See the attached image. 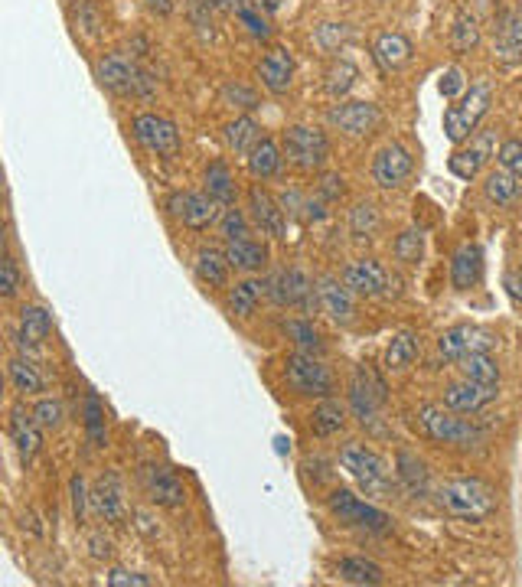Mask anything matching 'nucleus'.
<instances>
[{
  "label": "nucleus",
  "instance_id": "nucleus-52",
  "mask_svg": "<svg viewBox=\"0 0 522 587\" xmlns=\"http://www.w3.org/2000/svg\"><path fill=\"white\" fill-rule=\"evenodd\" d=\"M343 40H346L343 23H323V27L317 30V43L327 49V53H330V49H337V43H343Z\"/></svg>",
  "mask_w": 522,
  "mask_h": 587
},
{
  "label": "nucleus",
  "instance_id": "nucleus-5",
  "mask_svg": "<svg viewBox=\"0 0 522 587\" xmlns=\"http://www.w3.org/2000/svg\"><path fill=\"white\" fill-rule=\"evenodd\" d=\"M340 464L359 486H363L366 493H385L389 490V467H385V460L376 451H369L366 444H356V441L343 444Z\"/></svg>",
  "mask_w": 522,
  "mask_h": 587
},
{
  "label": "nucleus",
  "instance_id": "nucleus-1",
  "mask_svg": "<svg viewBox=\"0 0 522 587\" xmlns=\"http://www.w3.org/2000/svg\"><path fill=\"white\" fill-rule=\"evenodd\" d=\"M438 499L451 516L467 519V522H483L496 512L493 486L487 480H477V477H461V480L444 483Z\"/></svg>",
  "mask_w": 522,
  "mask_h": 587
},
{
  "label": "nucleus",
  "instance_id": "nucleus-11",
  "mask_svg": "<svg viewBox=\"0 0 522 587\" xmlns=\"http://www.w3.org/2000/svg\"><path fill=\"white\" fill-rule=\"evenodd\" d=\"M493 333L483 330V327H474V323H461V327H451L441 333L438 340V349L444 359H454L461 362L464 356L470 353H487V349H493Z\"/></svg>",
  "mask_w": 522,
  "mask_h": 587
},
{
  "label": "nucleus",
  "instance_id": "nucleus-61",
  "mask_svg": "<svg viewBox=\"0 0 522 587\" xmlns=\"http://www.w3.org/2000/svg\"><path fill=\"white\" fill-rule=\"evenodd\" d=\"M222 7L232 10V14H239V10H245V7H248V0H222Z\"/></svg>",
  "mask_w": 522,
  "mask_h": 587
},
{
  "label": "nucleus",
  "instance_id": "nucleus-19",
  "mask_svg": "<svg viewBox=\"0 0 522 587\" xmlns=\"http://www.w3.org/2000/svg\"><path fill=\"white\" fill-rule=\"evenodd\" d=\"M493 147H496V137L487 131L477 144H470V147H461V151H454L451 160H447V170H451L457 180H474L477 173H480L483 167H487V160H490V154H493Z\"/></svg>",
  "mask_w": 522,
  "mask_h": 587
},
{
  "label": "nucleus",
  "instance_id": "nucleus-20",
  "mask_svg": "<svg viewBox=\"0 0 522 587\" xmlns=\"http://www.w3.org/2000/svg\"><path fill=\"white\" fill-rule=\"evenodd\" d=\"M268 294L275 297L278 304H288V307H310L314 287H310V281H307V274H304V271L288 268V271H281L278 278L268 284Z\"/></svg>",
  "mask_w": 522,
  "mask_h": 587
},
{
  "label": "nucleus",
  "instance_id": "nucleus-38",
  "mask_svg": "<svg viewBox=\"0 0 522 587\" xmlns=\"http://www.w3.org/2000/svg\"><path fill=\"white\" fill-rule=\"evenodd\" d=\"M477 43H480V23L470 10H461L451 27V46L457 53H470V49H477Z\"/></svg>",
  "mask_w": 522,
  "mask_h": 587
},
{
  "label": "nucleus",
  "instance_id": "nucleus-9",
  "mask_svg": "<svg viewBox=\"0 0 522 587\" xmlns=\"http://www.w3.org/2000/svg\"><path fill=\"white\" fill-rule=\"evenodd\" d=\"M284 376H288V385L297 395H317V398H330L333 392V376L330 369L323 366L314 356H291L288 366H284Z\"/></svg>",
  "mask_w": 522,
  "mask_h": 587
},
{
  "label": "nucleus",
  "instance_id": "nucleus-32",
  "mask_svg": "<svg viewBox=\"0 0 522 587\" xmlns=\"http://www.w3.org/2000/svg\"><path fill=\"white\" fill-rule=\"evenodd\" d=\"M415 359H418V336L408 330L392 336L389 349H385V366H389L392 372H405Z\"/></svg>",
  "mask_w": 522,
  "mask_h": 587
},
{
  "label": "nucleus",
  "instance_id": "nucleus-55",
  "mask_svg": "<svg viewBox=\"0 0 522 587\" xmlns=\"http://www.w3.org/2000/svg\"><path fill=\"white\" fill-rule=\"evenodd\" d=\"M72 509H76V519H85V480L72 477Z\"/></svg>",
  "mask_w": 522,
  "mask_h": 587
},
{
  "label": "nucleus",
  "instance_id": "nucleus-17",
  "mask_svg": "<svg viewBox=\"0 0 522 587\" xmlns=\"http://www.w3.org/2000/svg\"><path fill=\"white\" fill-rule=\"evenodd\" d=\"M261 82H265V89L271 95H284L291 89V79H294V56L288 46H271L265 59H261Z\"/></svg>",
  "mask_w": 522,
  "mask_h": 587
},
{
  "label": "nucleus",
  "instance_id": "nucleus-46",
  "mask_svg": "<svg viewBox=\"0 0 522 587\" xmlns=\"http://www.w3.org/2000/svg\"><path fill=\"white\" fill-rule=\"evenodd\" d=\"M421 255H425V235L418 229H408L395 239V258L405 261V265H418Z\"/></svg>",
  "mask_w": 522,
  "mask_h": 587
},
{
  "label": "nucleus",
  "instance_id": "nucleus-57",
  "mask_svg": "<svg viewBox=\"0 0 522 587\" xmlns=\"http://www.w3.org/2000/svg\"><path fill=\"white\" fill-rule=\"evenodd\" d=\"M506 291L516 304H522V271H509L506 274Z\"/></svg>",
  "mask_w": 522,
  "mask_h": 587
},
{
  "label": "nucleus",
  "instance_id": "nucleus-50",
  "mask_svg": "<svg viewBox=\"0 0 522 587\" xmlns=\"http://www.w3.org/2000/svg\"><path fill=\"white\" fill-rule=\"evenodd\" d=\"M222 235H226L229 242H235V239H245V216L239 209H229L226 216H222Z\"/></svg>",
  "mask_w": 522,
  "mask_h": 587
},
{
  "label": "nucleus",
  "instance_id": "nucleus-48",
  "mask_svg": "<svg viewBox=\"0 0 522 587\" xmlns=\"http://www.w3.org/2000/svg\"><path fill=\"white\" fill-rule=\"evenodd\" d=\"M239 20L245 23V30L255 36V40H268L271 36V27H268V20L261 17V10L248 4L245 10H239Z\"/></svg>",
  "mask_w": 522,
  "mask_h": 587
},
{
  "label": "nucleus",
  "instance_id": "nucleus-36",
  "mask_svg": "<svg viewBox=\"0 0 522 587\" xmlns=\"http://www.w3.org/2000/svg\"><path fill=\"white\" fill-rule=\"evenodd\" d=\"M483 190H487V196L493 199L496 206H509V203H516L519 199L522 186L509 170H493L487 177V183H483Z\"/></svg>",
  "mask_w": 522,
  "mask_h": 587
},
{
  "label": "nucleus",
  "instance_id": "nucleus-35",
  "mask_svg": "<svg viewBox=\"0 0 522 587\" xmlns=\"http://www.w3.org/2000/svg\"><path fill=\"white\" fill-rule=\"evenodd\" d=\"M461 372L464 379H474V382H487V385H500V366H496V359L487 353H470L461 359Z\"/></svg>",
  "mask_w": 522,
  "mask_h": 587
},
{
  "label": "nucleus",
  "instance_id": "nucleus-49",
  "mask_svg": "<svg viewBox=\"0 0 522 587\" xmlns=\"http://www.w3.org/2000/svg\"><path fill=\"white\" fill-rule=\"evenodd\" d=\"M467 92V79H464V72L461 69H447L444 76H441V95L447 98V102H457Z\"/></svg>",
  "mask_w": 522,
  "mask_h": 587
},
{
  "label": "nucleus",
  "instance_id": "nucleus-22",
  "mask_svg": "<svg viewBox=\"0 0 522 587\" xmlns=\"http://www.w3.org/2000/svg\"><path fill=\"white\" fill-rule=\"evenodd\" d=\"M496 59L506 62V66L522 62V7L503 14L500 30H496Z\"/></svg>",
  "mask_w": 522,
  "mask_h": 587
},
{
  "label": "nucleus",
  "instance_id": "nucleus-40",
  "mask_svg": "<svg viewBox=\"0 0 522 587\" xmlns=\"http://www.w3.org/2000/svg\"><path fill=\"white\" fill-rule=\"evenodd\" d=\"M356 76H359V72H356L353 62H346V59L330 62L327 76H323V89H327V95H333V98H343L346 92L353 89Z\"/></svg>",
  "mask_w": 522,
  "mask_h": 587
},
{
  "label": "nucleus",
  "instance_id": "nucleus-58",
  "mask_svg": "<svg viewBox=\"0 0 522 587\" xmlns=\"http://www.w3.org/2000/svg\"><path fill=\"white\" fill-rule=\"evenodd\" d=\"M320 193L327 196V199H337V196H343V180H340V177H323V183H320Z\"/></svg>",
  "mask_w": 522,
  "mask_h": 587
},
{
  "label": "nucleus",
  "instance_id": "nucleus-60",
  "mask_svg": "<svg viewBox=\"0 0 522 587\" xmlns=\"http://www.w3.org/2000/svg\"><path fill=\"white\" fill-rule=\"evenodd\" d=\"M147 4H151L157 14H170L173 10V0H147Z\"/></svg>",
  "mask_w": 522,
  "mask_h": 587
},
{
  "label": "nucleus",
  "instance_id": "nucleus-59",
  "mask_svg": "<svg viewBox=\"0 0 522 587\" xmlns=\"http://www.w3.org/2000/svg\"><path fill=\"white\" fill-rule=\"evenodd\" d=\"M252 4H255L258 10H268V14H275V10L281 7V0H252Z\"/></svg>",
  "mask_w": 522,
  "mask_h": 587
},
{
  "label": "nucleus",
  "instance_id": "nucleus-18",
  "mask_svg": "<svg viewBox=\"0 0 522 587\" xmlns=\"http://www.w3.org/2000/svg\"><path fill=\"white\" fill-rule=\"evenodd\" d=\"M92 503L95 512L105 522H121L124 512H128V503H124V483L115 470H108L105 477H98L95 490H92Z\"/></svg>",
  "mask_w": 522,
  "mask_h": 587
},
{
  "label": "nucleus",
  "instance_id": "nucleus-21",
  "mask_svg": "<svg viewBox=\"0 0 522 587\" xmlns=\"http://www.w3.org/2000/svg\"><path fill=\"white\" fill-rule=\"evenodd\" d=\"M248 199H252V219L258 222V229L275 235V239H288V219H284V209L275 199L261 190V186H252Z\"/></svg>",
  "mask_w": 522,
  "mask_h": 587
},
{
  "label": "nucleus",
  "instance_id": "nucleus-13",
  "mask_svg": "<svg viewBox=\"0 0 522 587\" xmlns=\"http://www.w3.org/2000/svg\"><path fill=\"white\" fill-rule=\"evenodd\" d=\"M343 284L350 287L353 294L382 297V294H389L395 287V278L379 265L376 258H359V261H353V265L343 271Z\"/></svg>",
  "mask_w": 522,
  "mask_h": 587
},
{
  "label": "nucleus",
  "instance_id": "nucleus-2",
  "mask_svg": "<svg viewBox=\"0 0 522 587\" xmlns=\"http://www.w3.org/2000/svg\"><path fill=\"white\" fill-rule=\"evenodd\" d=\"M493 105V89L490 82H474L470 89L457 98V102L444 111V134L451 144H461L467 141L470 134H474V128L483 121V115L490 111Z\"/></svg>",
  "mask_w": 522,
  "mask_h": 587
},
{
  "label": "nucleus",
  "instance_id": "nucleus-16",
  "mask_svg": "<svg viewBox=\"0 0 522 587\" xmlns=\"http://www.w3.org/2000/svg\"><path fill=\"white\" fill-rule=\"evenodd\" d=\"M350 402H353V411L363 421L376 415V408L385 402V385H382V379L376 376V372L366 369V366L356 369L353 385H350Z\"/></svg>",
  "mask_w": 522,
  "mask_h": 587
},
{
  "label": "nucleus",
  "instance_id": "nucleus-24",
  "mask_svg": "<svg viewBox=\"0 0 522 587\" xmlns=\"http://www.w3.org/2000/svg\"><path fill=\"white\" fill-rule=\"evenodd\" d=\"M144 483H147V496H151V503L167 506V509L183 506L186 490H183V483H180L177 477H173L170 470H164V467H151V470L144 473Z\"/></svg>",
  "mask_w": 522,
  "mask_h": 587
},
{
  "label": "nucleus",
  "instance_id": "nucleus-27",
  "mask_svg": "<svg viewBox=\"0 0 522 587\" xmlns=\"http://www.w3.org/2000/svg\"><path fill=\"white\" fill-rule=\"evenodd\" d=\"M10 441L17 444V451L23 460H33V454L40 451V421L33 415H23L20 408H14V415H10Z\"/></svg>",
  "mask_w": 522,
  "mask_h": 587
},
{
  "label": "nucleus",
  "instance_id": "nucleus-44",
  "mask_svg": "<svg viewBox=\"0 0 522 587\" xmlns=\"http://www.w3.org/2000/svg\"><path fill=\"white\" fill-rule=\"evenodd\" d=\"M350 232L356 239H372L379 232V212L372 203H356L350 209Z\"/></svg>",
  "mask_w": 522,
  "mask_h": 587
},
{
  "label": "nucleus",
  "instance_id": "nucleus-45",
  "mask_svg": "<svg viewBox=\"0 0 522 587\" xmlns=\"http://www.w3.org/2000/svg\"><path fill=\"white\" fill-rule=\"evenodd\" d=\"M284 333H288L291 340L304 349V353H323V340H320V333L314 330V323L310 320H288L284 323Z\"/></svg>",
  "mask_w": 522,
  "mask_h": 587
},
{
  "label": "nucleus",
  "instance_id": "nucleus-37",
  "mask_svg": "<svg viewBox=\"0 0 522 587\" xmlns=\"http://www.w3.org/2000/svg\"><path fill=\"white\" fill-rule=\"evenodd\" d=\"M337 571H340V578L350 584H382V578H385L382 568L369 558H343Z\"/></svg>",
  "mask_w": 522,
  "mask_h": 587
},
{
  "label": "nucleus",
  "instance_id": "nucleus-43",
  "mask_svg": "<svg viewBox=\"0 0 522 587\" xmlns=\"http://www.w3.org/2000/svg\"><path fill=\"white\" fill-rule=\"evenodd\" d=\"M10 382H14V389L23 392V395H36V392H43V376L36 372L27 359H10Z\"/></svg>",
  "mask_w": 522,
  "mask_h": 587
},
{
  "label": "nucleus",
  "instance_id": "nucleus-54",
  "mask_svg": "<svg viewBox=\"0 0 522 587\" xmlns=\"http://www.w3.org/2000/svg\"><path fill=\"white\" fill-rule=\"evenodd\" d=\"M33 418L40 421V428H56L62 421V405L59 402H40L33 411Z\"/></svg>",
  "mask_w": 522,
  "mask_h": 587
},
{
  "label": "nucleus",
  "instance_id": "nucleus-25",
  "mask_svg": "<svg viewBox=\"0 0 522 587\" xmlns=\"http://www.w3.org/2000/svg\"><path fill=\"white\" fill-rule=\"evenodd\" d=\"M372 56L385 72H399L412 62V43L402 33H379L372 43Z\"/></svg>",
  "mask_w": 522,
  "mask_h": 587
},
{
  "label": "nucleus",
  "instance_id": "nucleus-7",
  "mask_svg": "<svg viewBox=\"0 0 522 587\" xmlns=\"http://www.w3.org/2000/svg\"><path fill=\"white\" fill-rule=\"evenodd\" d=\"M327 506H330V512L340 522H346V526H356V529H366V532H376V535L392 532V516H389V512H382L376 506L363 503V499L353 496L350 490L330 493Z\"/></svg>",
  "mask_w": 522,
  "mask_h": 587
},
{
  "label": "nucleus",
  "instance_id": "nucleus-41",
  "mask_svg": "<svg viewBox=\"0 0 522 587\" xmlns=\"http://www.w3.org/2000/svg\"><path fill=\"white\" fill-rule=\"evenodd\" d=\"M395 464H399V480L405 483L408 493H425V486H428V467L421 464L415 454L402 451Z\"/></svg>",
  "mask_w": 522,
  "mask_h": 587
},
{
  "label": "nucleus",
  "instance_id": "nucleus-33",
  "mask_svg": "<svg viewBox=\"0 0 522 587\" xmlns=\"http://www.w3.org/2000/svg\"><path fill=\"white\" fill-rule=\"evenodd\" d=\"M261 294H268V284L265 281H242L235 284L229 291V310L239 317H252L255 307L261 301Z\"/></svg>",
  "mask_w": 522,
  "mask_h": 587
},
{
  "label": "nucleus",
  "instance_id": "nucleus-42",
  "mask_svg": "<svg viewBox=\"0 0 522 587\" xmlns=\"http://www.w3.org/2000/svg\"><path fill=\"white\" fill-rule=\"evenodd\" d=\"M206 193H213L222 206H229L232 199H235V183H232V173H229V167L226 164H209V170H206Z\"/></svg>",
  "mask_w": 522,
  "mask_h": 587
},
{
  "label": "nucleus",
  "instance_id": "nucleus-34",
  "mask_svg": "<svg viewBox=\"0 0 522 587\" xmlns=\"http://www.w3.org/2000/svg\"><path fill=\"white\" fill-rule=\"evenodd\" d=\"M261 141V128L258 124L248 118V115H242V118H235L229 128H226V144L232 147L235 154H252L255 151V144Z\"/></svg>",
  "mask_w": 522,
  "mask_h": 587
},
{
  "label": "nucleus",
  "instance_id": "nucleus-26",
  "mask_svg": "<svg viewBox=\"0 0 522 587\" xmlns=\"http://www.w3.org/2000/svg\"><path fill=\"white\" fill-rule=\"evenodd\" d=\"M483 274V252L477 242H467L454 252V261H451V284L457 291H470Z\"/></svg>",
  "mask_w": 522,
  "mask_h": 587
},
{
  "label": "nucleus",
  "instance_id": "nucleus-53",
  "mask_svg": "<svg viewBox=\"0 0 522 587\" xmlns=\"http://www.w3.org/2000/svg\"><path fill=\"white\" fill-rule=\"evenodd\" d=\"M108 584L111 587H147V584H151V578H147V574H138V571L115 568L108 574Z\"/></svg>",
  "mask_w": 522,
  "mask_h": 587
},
{
  "label": "nucleus",
  "instance_id": "nucleus-31",
  "mask_svg": "<svg viewBox=\"0 0 522 587\" xmlns=\"http://www.w3.org/2000/svg\"><path fill=\"white\" fill-rule=\"evenodd\" d=\"M248 170H252V177H275V173L281 170V151L275 141H268V137H261V141L255 144V151L248 154Z\"/></svg>",
  "mask_w": 522,
  "mask_h": 587
},
{
  "label": "nucleus",
  "instance_id": "nucleus-47",
  "mask_svg": "<svg viewBox=\"0 0 522 587\" xmlns=\"http://www.w3.org/2000/svg\"><path fill=\"white\" fill-rule=\"evenodd\" d=\"M500 167L513 173L516 180H522V141H506L500 144Z\"/></svg>",
  "mask_w": 522,
  "mask_h": 587
},
{
  "label": "nucleus",
  "instance_id": "nucleus-39",
  "mask_svg": "<svg viewBox=\"0 0 522 587\" xmlns=\"http://www.w3.org/2000/svg\"><path fill=\"white\" fill-rule=\"evenodd\" d=\"M314 434H320V437H330V434H337L343 424H346V411H343V405L340 402H333V398H323V402L317 405V411H314Z\"/></svg>",
  "mask_w": 522,
  "mask_h": 587
},
{
  "label": "nucleus",
  "instance_id": "nucleus-14",
  "mask_svg": "<svg viewBox=\"0 0 522 587\" xmlns=\"http://www.w3.org/2000/svg\"><path fill=\"white\" fill-rule=\"evenodd\" d=\"M408 177H412V154L402 144H385L372 160V180L382 190H399Z\"/></svg>",
  "mask_w": 522,
  "mask_h": 587
},
{
  "label": "nucleus",
  "instance_id": "nucleus-3",
  "mask_svg": "<svg viewBox=\"0 0 522 587\" xmlns=\"http://www.w3.org/2000/svg\"><path fill=\"white\" fill-rule=\"evenodd\" d=\"M95 76H98V82H102L108 92L124 95V98H128V95L131 98L134 95H151L154 92V79L147 76L138 62L128 59V56H121V53H111V56H105L102 62H98Z\"/></svg>",
  "mask_w": 522,
  "mask_h": 587
},
{
  "label": "nucleus",
  "instance_id": "nucleus-28",
  "mask_svg": "<svg viewBox=\"0 0 522 587\" xmlns=\"http://www.w3.org/2000/svg\"><path fill=\"white\" fill-rule=\"evenodd\" d=\"M49 330H53V317H49L43 307H23L20 310V330H17L20 346H40L49 336Z\"/></svg>",
  "mask_w": 522,
  "mask_h": 587
},
{
  "label": "nucleus",
  "instance_id": "nucleus-51",
  "mask_svg": "<svg viewBox=\"0 0 522 587\" xmlns=\"http://www.w3.org/2000/svg\"><path fill=\"white\" fill-rule=\"evenodd\" d=\"M20 287V274H17V265L14 258H4V265H0V294L4 297H14Z\"/></svg>",
  "mask_w": 522,
  "mask_h": 587
},
{
  "label": "nucleus",
  "instance_id": "nucleus-29",
  "mask_svg": "<svg viewBox=\"0 0 522 587\" xmlns=\"http://www.w3.org/2000/svg\"><path fill=\"white\" fill-rule=\"evenodd\" d=\"M229 258L219 252V248H200L196 252V274H200V281L209 284V287H222L229 278Z\"/></svg>",
  "mask_w": 522,
  "mask_h": 587
},
{
  "label": "nucleus",
  "instance_id": "nucleus-6",
  "mask_svg": "<svg viewBox=\"0 0 522 587\" xmlns=\"http://www.w3.org/2000/svg\"><path fill=\"white\" fill-rule=\"evenodd\" d=\"M284 157L291 160L297 170H320L330 157L327 134L307 124H294L284 131Z\"/></svg>",
  "mask_w": 522,
  "mask_h": 587
},
{
  "label": "nucleus",
  "instance_id": "nucleus-12",
  "mask_svg": "<svg viewBox=\"0 0 522 587\" xmlns=\"http://www.w3.org/2000/svg\"><path fill=\"white\" fill-rule=\"evenodd\" d=\"M327 121L350 137H369L379 128L382 111L372 102H343V105H333L327 111Z\"/></svg>",
  "mask_w": 522,
  "mask_h": 587
},
{
  "label": "nucleus",
  "instance_id": "nucleus-10",
  "mask_svg": "<svg viewBox=\"0 0 522 587\" xmlns=\"http://www.w3.org/2000/svg\"><path fill=\"white\" fill-rule=\"evenodd\" d=\"M219 199L213 193H173L167 209L173 219H180L190 229H209L219 219Z\"/></svg>",
  "mask_w": 522,
  "mask_h": 587
},
{
  "label": "nucleus",
  "instance_id": "nucleus-23",
  "mask_svg": "<svg viewBox=\"0 0 522 587\" xmlns=\"http://www.w3.org/2000/svg\"><path fill=\"white\" fill-rule=\"evenodd\" d=\"M317 304L320 310L327 314L333 323H350L353 320V297H350V287L333 281V278H323L320 287H317Z\"/></svg>",
  "mask_w": 522,
  "mask_h": 587
},
{
  "label": "nucleus",
  "instance_id": "nucleus-8",
  "mask_svg": "<svg viewBox=\"0 0 522 587\" xmlns=\"http://www.w3.org/2000/svg\"><path fill=\"white\" fill-rule=\"evenodd\" d=\"M134 137H138L144 151H151L157 157H173L180 151L177 124L164 115H154V111H144V115L134 118Z\"/></svg>",
  "mask_w": 522,
  "mask_h": 587
},
{
  "label": "nucleus",
  "instance_id": "nucleus-56",
  "mask_svg": "<svg viewBox=\"0 0 522 587\" xmlns=\"http://www.w3.org/2000/svg\"><path fill=\"white\" fill-rule=\"evenodd\" d=\"M89 431L98 444H105V431H102V415H98V402L89 398Z\"/></svg>",
  "mask_w": 522,
  "mask_h": 587
},
{
  "label": "nucleus",
  "instance_id": "nucleus-4",
  "mask_svg": "<svg viewBox=\"0 0 522 587\" xmlns=\"http://www.w3.org/2000/svg\"><path fill=\"white\" fill-rule=\"evenodd\" d=\"M418 424H421V431L438 444H477L483 437L480 428H474V424L464 418H457V411L447 405H421Z\"/></svg>",
  "mask_w": 522,
  "mask_h": 587
},
{
  "label": "nucleus",
  "instance_id": "nucleus-30",
  "mask_svg": "<svg viewBox=\"0 0 522 587\" xmlns=\"http://www.w3.org/2000/svg\"><path fill=\"white\" fill-rule=\"evenodd\" d=\"M226 258H229V265L239 271H258L268 261V248L252 239H235L226 248Z\"/></svg>",
  "mask_w": 522,
  "mask_h": 587
},
{
  "label": "nucleus",
  "instance_id": "nucleus-15",
  "mask_svg": "<svg viewBox=\"0 0 522 587\" xmlns=\"http://www.w3.org/2000/svg\"><path fill=\"white\" fill-rule=\"evenodd\" d=\"M496 392H500V385H487V382H474V379H464V382H454L447 385L444 392V405L454 408L457 415H474V411L487 408Z\"/></svg>",
  "mask_w": 522,
  "mask_h": 587
}]
</instances>
